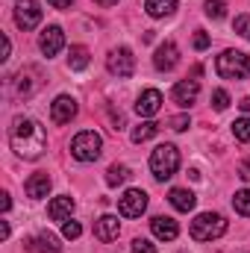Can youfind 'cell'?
I'll return each instance as SVG.
<instances>
[{
	"instance_id": "cell-1",
	"label": "cell",
	"mask_w": 250,
	"mask_h": 253,
	"mask_svg": "<svg viewBox=\"0 0 250 253\" xmlns=\"http://www.w3.org/2000/svg\"><path fill=\"white\" fill-rule=\"evenodd\" d=\"M9 144L24 159H39L47 150V132L44 126L33 118H15L9 129Z\"/></svg>"
},
{
	"instance_id": "cell-2",
	"label": "cell",
	"mask_w": 250,
	"mask_h": 253,
	"mask_svg": "<svg viewBox=\"0 0 250 253\" xmlns=\"http://www.w3.org/2000/svg\"><path fill=\"white\" fill-rule=\"evenodd\" d=\"M180 168V150L174 144H159L150 153V171L156 180H171Z\"/></svg>"
},
{
	"instance_id": "cell-3",
	"label": "cell",
	"mask_w": 250,
	"mask_h": 253,
	"mask_svg": "<svg viewBox=\"0 0 250 253\" xmlns=\"http://www.w3.org/2000/svg\"><path fill=\"white\" fill-rule=\"evenodd\" d=\"M218 77L224 80H248L250 77V56L242 50H224L215 62Z\"/></svg>"
},
{
	"instance_id": "cell-4",
	"label": "cell",
	"mask_w": 250,
	"mask_h": 253,
	"mask_svg": "<svg viewBox=\"0 0 250 253\" xmlns=\"http://www.w3.org/2000/svg\"><path fill=\"white\" fill-rule=\"evenodd\" d=\"M224 233H227V221L218 212H203L191 221V239L194 242H212V239H221Z\"/></svg>"
},
{
	"instance_id": "cell-5",
	"label": "cell",
	"mask_w": 250,
	"mask_h": 253,
	"mask_svg": "<svg viewBox=\"0 0 250 253\" xmlns=\"http://www.w3.org/2000/svg\"><path fill=\"white\" fill-rule=\"evenodd\" d=\"M100 150H103V138L94 129H83L71 141V156L80 159V162H94L100 156Z\"/></svg>"
},
{
	"instance_id": "cell-6",
	"label": "cell",
	"mask_w": 250,
	"mask_h": 253,
	"mask_svg": "<svg viewBox=\"0 0 250 253\" xmlns=\"http://www.w3.org/2000/svg\"><path fill=\"white\" fill-rule=\"evenodd\" d=\"M147 209V194L141 189H126L118 197V212L124 218H141V212Z\"/></svg>"
},
{
	"instance_id": "cell-7",
	"label": "cell",
	"mask_w": 250,
	"mask_h": 253,
	"mask_svg": "<svg viewBox=\"0 0 250 253\" xmlns=\"http://www.w3.org/2000/svg\"><path fill=\"white\" fill-rule=\"evenodd\" d=\"M106 68H109L115 77H121V80L132 77V74H135V56H132V50H129V47H118V50H112L109 59H106Z\"/></svg>"
},
{
	"instance_id": "cell-8",
	"label": "cell",
	"mask_w": 250,
	"mask_h": 253,
	"mask_svg": "<svg viewBox=\"0 0 250 253\" xmlns=\"http://www.w3.org/2000/svg\"><path fill=\"white\" fill-rule=\"evenodd\" d=\"M42 21V9L36 0H18L15 3V24L21 30H36Z\"/></svg>"
},
{
	"instance_id": "cell-9",
	"label": "cell",
	"mask_w": 250,
	"mask_h": 253,
	"mask_svg": "<svg viewBox=\"0 0 250 253\" xmlns=\"http://www.w3.org/2000/svg\"><path fill=\"white\" fill-rule=\"evenodd\" d=\"M74 115H77V100L68 97V94H59L50 106V121L53 124H71Z\"/></svg>"
},
{
	"instance_id": "cell-10",
	"label": "cell",
	"mask_w": 250,
	"mask_h": 253,
	"mask_svg": "<svg viewBox=\"0 0 250 253\" xmlns=\"http://www.w3.org/2000/svg\"><path fill=\"white\" fill-rule=\"evenodd\" d=\"M159 109H162V94H159L156 88H147V91L138 94V100H135V112H138L141 118H153Z\"/></svg>"
},
{
	"instance_id": "cell-11",
	"label": "cell",
	"mask_w": 250,
	"mask_h": 253,
	"mask_svg": "<svg viewBox=\"0 0 250 253\" xmlns=\"http://www.w3.org/2000/svg\"><path fill=\"white\" fill-rule=\"evenodd\" d=\"M118 233H121V221L115 218V215H103V218H97L94 221V239L97 242H115L118 239Z\"/></svg>"
},
{
	"instance_id": "cell-12",
	"label": "cell",
	"mask_w": 250,
	"mask_h": 253,
	"mask_svg": "<svg viewBox=\"0 0 250 253\" xmlns=\"http://www.w3.org/2000/svg\"><path fill=\"white\" fill-rule=\"evenodd\" d=\"M39 47H42L44 56H56L65 47V33L59 27H47V30L42 33V39H39Z\"/></svg>"
},
{
	"instance_id": "cell-13",
	"label": "cell",
	"mask_w": 250,
	"mask_h": 253,
	"mask_svg": "<svg viewBox=\"0 0 250 253\" xmlns=\"http://www.w3.org/2000/svg\"><path fill=\"white\" fill-rule=\"evenodd\" d=\"M150 230H153V236H156V239H162V242H174V239L180 236L177 221H174V218H168V215H156V218L150 221Z\"/></svg>"
},
{
	"instance_id": "cell-14",
	"label": "cell",
	"mask_w": 250,
	"mask_h": 253,
	"mask_svg": "<svg viewBox=\"0 0 250 253\" xmlns=\"http://www.w3.org/2000/svg\"><path fill=\"white\" fill-rule=\"evenodd\" d=\"M197 94H200L197 80H180V83L174 85V91H171L174 103H180V106H191V103L197 100Z\"/></svg>"
},
{
	"instance_id": "cell-15",
	"label": "cell",
	"mask_w": 250,
	"mask_h": 253,
	"mask_svg": "<svg viewBox=\"0 0 250 253\" xmlns=\"http://www.w3.org/2000/svg\"><path fill=\"white\" fill-rule=\"evenodd\" d=\"M177 62H180V50H177V44H174V42H165V44H159V47H156L153 65H156L159 71H171Z\"/></svg>"
},
{
	"instance_id": "cell-16",
	"label": "cell",
	"mask_w": 250,
	"mask_h": 253,
	"mask_svg": "<svg viewBox=\"0 0 250 253\" xmlns=\"http://www.w3.org/2000/svg\"><path fill=\"white\" fill-rule=\"evenodd\" d=\"M27 248L33 253H62V245H59V239L53 233H39L36 239L27 242Z\"/></svg>"
},
{
	"instance_id": "cell-17",
	"label": "cell",
	"mask_w": 250,
	"mask_h": 253,
	"mask_svg": "<svg viewBox=\"0 0 250 253\" xmlns=\"http://www.w3.org/2000/svg\"><path fill=\"white\" fill-rule=\"evenodd\" d=\"M168 200H171V206H174V209H180V212H191V209H194V203H197L194 191H188V189H171Z\"/></svg>"
},
{
	"instance_id": "cell-18",
	"label": "cell",
	"mask_w": 250,
	"mask_h": 253,
	"mask_svg": "<svg viewBox=\"0 0 250 253\" xmlns=\"http://www.w3.org/2000/svg\"><path fill=\"white\" fill-rule=\"evenodd\" d=\"M47 191H50V177L47 174H33L27 180V197L39 200V197H47Z\"/></svg>"
},
{
	"instance_id": "cell-19",
	"label": "cell",
	"mask_w": 250,
	"mask_h": 253,
	"mask_svg": "<svg viewBox=\"0 0 250 253\" xmlns=\"http://www.w3.org/2000/svg\"><path fill=\"white\" fill-rule=\"evenodd\" d=\"M144 9L150 18H168L177 9V0H144Z\"/></svg>"
},
{
	"instance_id": "cell-20",
	"label": "cell",
	"mask_w": 250,
	"mask_h": 253,
	"mask_svg": "<svg viewBox=\"0 0 250 253\" xmlns=\"http://www.w3.org/2000/svg\"><path fill=\"white\" fill-rule=\"evenodd\" d=\"M71 209H74V197L62 194V197H56V200L47 206V215H50L53 221H65V218L71 215Z\"/></svg>"
},
{
	"instance_id": "cell-21",
	"label": "cell",
	"mask_w": 250,
	"mask_h": 253,
	"mask_svg": "<svg viewBox=\"0 0 250 253\" xmlns=\"http://www.w3.org/2000/svg\"><path fill=\"white\" fill-rule=\"evenodd\" d=\"M68 65H71V71H83V68L88 65V50H85L83 44L71 47V56H68Z\"/></svg>"
},
{
	"instance_id": "cell-22",
	"label": "cell",
	"mask_w": 250,
	"mask_h": 253,
	"mask_svg": "<svg viewBox=\"0 0 250 253\" xmlns=\"http://www.w3.org/2000/svg\"><path fill=\"white\" fill-rule=\"evenodd\" d=\"M156 129H159V124H153V121H144V124H138L135 129H132V141H135V144H141V141L153 138V135H156Z\"/></svg>"
},
{
	"instance_id": "cell-23",
	"label": "cell",
	"mask_w": 250,
	"mask_h": 253,
	"mask_svg": "<svg viewBox=\"0 0 250 253\" xmlns=\"http://www.w3.org/2000/svg\"><path fill=\"white\" fill-rule=\"evenodd\" d=\"M126 177H129V168L126 165H109V171H106V183L109 186H121Z\"/></svg>"
},
{
	"instance_id": "cell-24",
	"label": "cell",
	"mask_w": 250,
	"mask_h": 253,
	"mask_svg": "<svg viewBox=\"0 0 250 253\" xmlns=\"http://www.w3.org/2000/svg\"><path fill=\"white\" fill-rule=\"evenodd\" d=\"M233 206H236V212H239V215L250 218V189L236 191V197H233Z\"/></svg>"
},
{
	"instance_id": "cell-25",
	"label": "cell",
	"mask_w": 250,
	"mask_h": 253,
	"mask_svg": "<svg viewBox=\"0 0 250 253\" xmlns=\"http://www.w3.org/2000/svg\"><path fill=\"white\" fill-rule=\"evenodd\" d=\"M206 15L215 18V21H221L227 15V0H206Z\"/></svg>"
},
{
	"instance_id": "cell-26",
	"label": "cell",
	"mask_w": 250,
	"mask_h": 253,
	"mask_svg": "<svg viewBox=\"0 0 250 253\" xmlns=\"http://www.w3.org/2000/svg\"><path fill=\"white\" fill-rule=\"evenodd\" d=\"M233 135H236L239 141H250V118H239V121L233 124Z\"/></svg>"
},
{
	"instance_id": "cell-27",
	"label": "cell",
	"mask_w": 250,
	"mask_h": 253,
	"mask_svg": "<svg viewBox=\"0 0 250 253\" xmlns=\"http://www.w3.org/2000/svg\"><path fill=\"white\" fill-rule=\"evenodd\" d=\"M212 106H215L218 112H224V109L230 106V94H227L224 88H218V91H212Z\"/></svg>"
},
{
	"instance_id": "cell-28",
	"label": "cell",
	"mask_w": 250,
	"mask_h": 253,
	"mask_svg": "<svg viewBox=\"0 0 250 253\" xmlns=\"http://www.w3.org/2000/svg\"><path fill=\"white\" fill-rule=\"evenodd\" d=\"M233 30L250 42V15H239V18H236V24H233Z\"/></svg>"
},
{
	"instance_id": "cell-29",
	"label": "cell",
	"mask_w": 250,
	"mask_h": 253,
	"mask_svg": "<svg viewBox=\"0 0 250 253\" xmlns=\"http://www.w3.org/2000/svg\"><path fill=\"white\" fill-rule=\"evenodd\" d=\"M62 236H65V239H80V236H83V227H80L77 221H65Z\"/></svg>"
},
{
	"instance_id": "cell-30",
	"label": "cell",
	"mask_w": 250,
	"mask_h": 253,
	"mask_svg": "<svg viewBox=\"0 0 250 253\" xmlns=\"http://www.w3.org/2000/svg\"><path fill=\"white\" fill-rule=\"evenodd\" d=\"M168 124H171V129L183 132V129H188V126H191V121H188V115H174V118H171Z\"/></svg>"
},
{
	"instance_id": "cell-31",
	"label": "cell",
	"mask_w": 250,
	"mask_h": 253,
	"mask_svg": "<svg viewBox=\"0 0 250 253\" xmlns=\"http://www.w3.org/2000/svg\"><path fill=\"white\" fill-rule=\"evenodd\" d=\"M132 253H156V248H153L147 239H135V242H132Z\"/></svg>"
},
{
	"instance_id": "cell-32",
	"label": "cell",
	"mask_w": 250,
	"mask_h": 253,
	"mask_svg": "<svg viewBox=\"0 0 250 253\" xmlns=\"http://www.w3.org/2000/svg\"><path fill=\"white\" fill-rule=\"evenodd\" d=\"M209 44H212V42H209V36H206L203 30H197V33H194V50H206Z\"/></svg>"
},
{
	"instance_id": "cell-33",
	"label": "cell",
	"mask_w": 250,
	"mask_h": 253,
	"mask_svg": "<svg viewBox=\"0 0 250 253\" xmlns=\"http://www.w3.org/2000/svg\"><path fill=\"white\" fill-rule=\"evenodd\" d=\"M239 177H242L245 183H250V159H245V162L239 165Z\"/></svg>"
},
{
	"instance_id": "cell-34",
	"label": "cell",
	"mask_w": 250,
	"mask_h": 253,
	"mask_svg": "<svg viewBox=\"0 0 250 253\" xmlns=\"http://www.w3.org/2000/svg\"><path fill=\"white\" fill-rule=\"evenodd\" d=\"M47 3H50L53 9H68V6H71L74 0H47Z\"/></svg>"
},
{
	"instance_id": "cell-35",
	"label": "cell",
	"mask_w": 250,
	"mask_h": 253,
	"mask_svg": "<svg viewBox=\"0 0 250 253\" xmlns=\"http://www.w3.org/2000/svg\"><path fill=\"white\" fill-rule=\"evenodd\" d=\"M9 206H12V200H9V194H6V191H3V194H0V209H3V212H6V209H9Z\"/></svg>"
},
{
	"instance_id": "cell-36",
	"label": "cell",
	"mask_w": 250,
	"mask_h": 253,
	"mask_svg": "<svg viewBox=\"0 0 250 253\" xmlns=\"http://www.w3.org/2000/svg\"><path fill=\"white\" fill-rule=\"evenodd\" d=\"M0 239H9V224L6 221H0Z\"/></svg>"
},
{
	"instance_id": "cell-37",
	"label": "cell",
	"mask_w": 250,
	"mask_h": 253,
	"mask_svg": "<svg viewBox=\"0 0 250 253\" xmlns=\"http://www.w3.org/2000/svg\"><path fill=\"white\" fill-rule=\"evenodd\" d=\"M239 106H242V112H250V97H245V100H242Z\"/></svg>"
},
{
	"instance_id": "cell-38",
	"label": "cell",
	"mask_w": 250,
	"mask_h": 253,
	"mask_svg": "<svg viewBox=\"0 0 250 253\" xmlns=\"http://www.w3.org/2000/svg\"><path fill=\"white\" fill-rule=\"evenodd\" d=\"M94 3H100V6H115L118 0H94Z\"/></svg>"
}]
</instances>
